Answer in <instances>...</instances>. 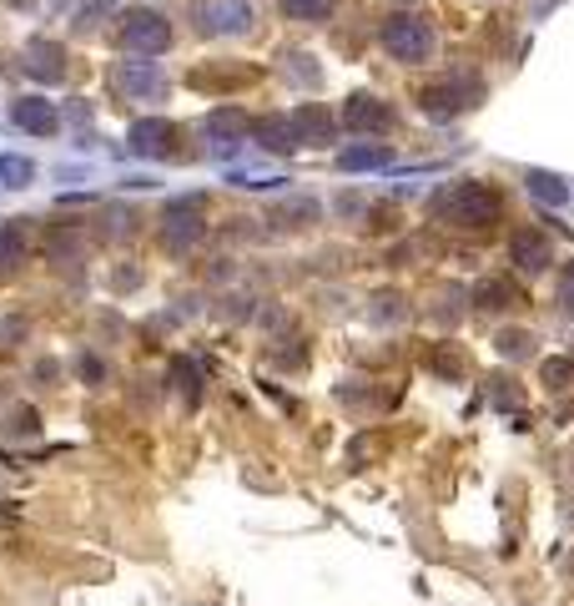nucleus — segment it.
Returning <instances> with one entry per match:
<instances>
[{
  "label": "nucleus",
  "instance_id": "obj_27",
  "mask_svg": "<svg viewBox=\"0 0 574 606\" xmlns=\"http://www.w3.org/2000/svg\"><path fill=\"white\" fill-rule=\"evenodd\" d=\"M530 188L540 192L544 202H564V198H570V188H564L560 177H550V172H530Z\"/></svg>",
  "mask_w": 574,
  "mask_h": 606
},
{
  "label": "nucleus",
  "instance_id": "obj_3",
  "mask_svg": "<svg viewBox=\"0 0 574 606\" xmlns=\"http://www.w3.org/2000/svg\"><path fill=\"white\" fill-rule=\"evenodd\" d=\"M202 238H207V202L197 198V192L167 202V212H162V248L167 254H192Z\"/></svg>",
  "mask_w": 574,
  "mask_h": 606
},
{
  "label": "nucleus",
  "instance_id": "obj_17",
  "mask_svg": "<svg viewBox=\"0 0 574 606\" xmlns=\"http://www.w3.org/2000/svg\"><path fill=\"white\" fill-rule=\"evenodd\" d=\"M21 264H26V232L16 222H0V274H11Z\"/></svg>",
  "mask_w": 574,
  "mask_h": 606
},
{
  "label": "nucleus",
  "instance_id": "obj_8",
  "mask_svg": "<svg viewBox=\"0 0 574 606\" xmlns=\"http://www.w3.org/2000/svg\"><path fill=\"white\" fill-rule=\"evenodd\" d=\"M127 147L137 157H152V162H162V157L177 152V127L167 117H137L127 132Z\"/></svg>",
  "mask_w": 574,
  "mask_h": 606
},
{
  "label": "nucleus",
  "instance_id": "obj_11",
  "mask_svg": "<svg viewBox=\"0 0 574 606\" xmlns=\"http://www.w3.org/2000/svg\"><path fill=\"white\" fill-rule=\"evenodd\" d=\"M343 127L348 132H389L393 127V107L379 97H369V91H358V97L343 101Z\"/></svg>",
  "mask_w": 574,
  "mask_h": 606
},
{
  "label": "nucleus",
  "instance_id": "obj_19",
  "mask_svg": "<svg viewBox=\"0 0 574 606\" xmlns=\"http://www.w3.org/2000/svg\"><path fill=\"white\" fill-rule=\"evenodd\" d=\"M540 379L550 395H574V359H544Z\"/></svg>",
  "mask_w": 574,
  "mask_h": 606
},
{
  "label": "nucleus",
  "instance_id": "obj_6",
  "mask_svg": "<svg viewBox=\"0 0 574 606\" xmlns=\"http://www.w3.org/2000/svg\"><path fill=\"white\" fill-rule=\"evenodd\" d=\"M192 21L202 36H242L252 31V6L248 0H197Z\"/></svg>",
  "mask_w": 574,
  "mask_h": 606
},
{
  "label": "nucleus",
  "instance_id": "obj_12",
  "mask_svg": "<svg viewBox=\"0 0 574 606\" xmlns=\"http://www.w3.org/2000/svg\"><path fill=\"white\" fill-rule=\"evenodd\" d=\"M510 258L524 268V274H544V268L554 264V248H550V238H544L540 228H520L514 232V242H510Z\"/></svg>",
  "mask_w": 574,
  "mask_h": 606
},
{
  "label": "nucleus",
  "instance_id": "obj_18",
  "mask_svg": "<svg viewBox=\"0 0 574 606\" xmlns=\"http://www.w3.org/2000/svg\"><path fill=\"white\" fill-rule=\"evenodd\" d=\"M383 162H389V147H348V152H338L343 172H369V167H383Z\"/></svg>",
  "mask_w": 574,
  "mask_h": 606
},
{
  "label": "nucleus",
  "instance_id": "obj_5",
  "mask_svg": "<svg viewBox=\"0 0 574 606\" xmlns=\"http://www.w3.org/2000/svg\"><path fill=\"white\" fill-rule=\"evenodd\" d=\"M479 97H484V81H479L474 71H454V77L434 81V87L423 91V111L434 121H449V117H459V111L479 107Z\"/></svg>",
  "mask_w": 574,
  "mask_h": 606
},
{
  "label": "nucleus",
  "instance_id": "obj_16",
  "mask_svg": "<svg viewBox=\"0 0 574 606\" xmlns=\"http://www.w3.org/2000/svg\"><path fill=\"white\" fill-rule=\"evenodd\" d=\"M474 304L479 309H510V304H520V288H514V278H484L474 288Z\"/></svg>",
  "mask_w": 574,
  "mask_h": 606
},
{
  "label": "nucleus",
  "instance_id": "obj_22",
  "mask_svg": "<svg viewBox=\"0 0 574 606\" xmlns=\"http://www.w3.org/2000/svg\"><path fill=\"white\" fill-rule=\"evenodd\" d=\"M36 430H41V419H36L31 405H16L11 415H6V440H31Z\"/></svg>",
  "mask_w": 574,
  "mask_h": 606
},
{
  "label": "nucleus",
  "instance_id": "obj_4",
  "mask_svg": "<svg viewBox=\"0 0 574 606\" xmlns=\"http://www.w3.org/2000/svg\"><path fill=\"white\" fill-rule=\"evenodd\" d=\"M383 51H389L393 61L419 67V61L434 56V26L419 21V16H389V21H383Z\"/></svg>",
  "mask_w": 574,
  "mask_h": 606
},
{
  "label": "nucleus",
  "instance_id": "obj_14",
  "mask_svg": "<svg viewBox=\"0 0 574 606\" xmlns=\"http://www.w3.org/2000/svg\"><path fill=\"white\" fill-rule=\"evenodd\" d=\"M252 137H258V147H268V152H293V147H298L293 117H262V121H252Z\"/></svg>",
  "mask_w": 574,
  "mask_h": 606
},
{
  "label": "nucleus",
  "instance_id": "obj_25",
  "mask_svg": "<svg viewBox=\"0 0 574 606\" xmlns=\"http://www.w3.org/2000/svg\"><path fill=\"white\" fill-rule=\"evenodd\" d=\"M373 304H379V309H373V319H379V324H403V319H409V309H403V294H379Z\"/></svg>",
  "mask_w": 574,
  "mask_h": 606
},
{
  "label": "nucleus",
  "instance_id": "obj_7",
  "mask_svg": "<svg viewBox=\"0 0 574 606\" xmlns=\"http://www.w3.org/2000/svg\"><path fill=\"white\" fill-rule=\"evenodd\" d=\"M111 87L127 101H162L167 97V77L157 71V61H121V67L111 71Z\"/></svg>",
  "mask_w": 574,
  "mask_h": 606
},
{
  "label": "nucleus",
  "instance_id": "obj_26",
  "mask_svg": "<svg viewBox=\"0 0 574 606\" xmlns=\"http://www.w3.org/2000/svg\"><path fill=\"white\" fill-rule=\"evenodd\" d=\"M499 354H504V359H524V354H530V334H524V329H504V334H499Z\"/></svg>",
  "mask_w": 574,
  "mask_h": 606
},
{
  "label": "nucleus",
  "instance_id": "obj_10",
  "mask_svg": "<svg viewBox=\"0 0 574 606\" xmlns=\"http://www.w3.org/2000/svg\"><path fill=\"white\" fill-rule=\"evenodd\" d=\"M6 117H11V127H21V132H31V137L61 132V111H56V101H46V97H16Z\"/></svg>",
  "mask_w": 574,
  "mask_h": 606
},
{
  "label": "nucleus",
  "instance_id": "obj_2",
  "mask_svg": "<svg viewBox=\"0 0 574 606\" xmlns=\"http://www.w3.org/2000/svg\"><path fill=\"white\" fill-rule=\"evenodd\" d=\"M177 41L172 21H167L162 11H152V6H137V11L121 16V51L131 56V61H152V56H167Z\"/></svg>",
  "mask_w": 574,
  "mask_h": 606
},
{
  "label": "nucleus",
  "instance_id": "obj_1",
  "mask_svg": "<svg viewBox=\"0 0 574 606\" xmlns=\"http://www.w3.org/2000/svg\"><path fill=\"white\" fill-rule=\"evenodd\" d=\"M429 218L449 222V228H489V222L504 218V198H499L489 182H449L429 198Z\"/></svg>",
  "mask_w": 574,
  "mask_h": 606
},
{
  "label": "nucleus",
  "instance_id": "obj_29",
  "mask_svg": "<svg viewBox=\"0 0 574 606\" xmlns=\"http://www.w3.org/2000/svg\"><path fill=\"white\" fill-rule=\"evenodd\" d=\"M560 309H564V314H574V264H564V268H560Z\"/></svg>",
  "mask_w": 574,
  "mask_h": 606
},
{
  "label": "nucleus",
  "instance_id": "obj_9",
  "mask_svg": "<svg viewBox=\"0 0 574 606\" xmlns=\"http://www.w3.org/2000/svg\"><path fill=\"white\" fill-rule=\"evenodd\" d=\"M21 71L31 81H41V87H51V81L66 77V46L51 41V36H31L21 51Z\"/></svg>",
  "mask_w": 574,
  "mask_h": 606
},
{
  "label": "nucleus",
  "instance_id": "obj_21",
  "mask_svg": "<svg viewBox=\"0 0 574 606\" xmlns=\"http://www.w3.org/2000/svg\"><path fill=\"white\" fill-rule=\"evenodd\" d=\"M31 177H36L31 157H16V152L0 157V182H6V188H31Z\"/></svg>",
  "mask_w": 574,
  "mask_h": 606
},
{
  "label": "nucleus",
  "instance_id": "obj_20",
  "mask_svg": "<svg viewBox=\"0 0 574 606\" xmlns=\"http://www.w3.org/2000/svg\"><path fill=\"white\" fill-rule=\"evenodd\" d=\"M278 6H282V16H293V21H328L338 0H278Z\"/></svg>",
  "mask_w": 574,
  "mask_h": 606
},
{
  "label": "nucleus",
  "instance_id": "obj_23",
  "mask_svg": "<svg viewBox=\"0 0 574 606\" xmlns=\"http://www.w3.org/2000/svg\"><path fill=\"white\" fill-rule=\"evenodd\" d=\"M429 369H434V375H444V379H464V354L459 349H449V344H439L434 354H429Z\"/></svg>",
  "mask_w": 574,
  "mask_h": 606
},
{
  "label": "nucleus",
  "instance_id": "obj_13",
  "mask_svg": "<svg viewBox=\"0 0 574 606\" xmlns=\"http://www.w3.org/2000/svg\"><path fill=\"white\" fill-rule=\"evenodd\" d=\"M333 111L328 107H318V101H303V107L293 111V132H298V147L303 142H313V147H323V142H333Z\"/></svg>",
  "mask_w": 574,
  "mask_h": 606
},
{
  "label": "nucleus",
  "instance_id": "obj_28",
  "mask_svg": "<svg viewBox=\"0 0 574 606\" xmlns=\"http://www.w3.org/2000/svg\"><path fill=\"white\" fill-rule=\"evenodd\" d=\"M77 375H81V385H107V359H97V354H81L77 359Z\"/></svg>",
  "mask_w": 574,
  "mask_h": 606
},
{
  "label": "nucleus",
  "instance_id": "obj_30",
  "mask_svg": "<svg viewBox=\"0 0 574 606\" xmlns=\"http://www.w3.org/2000/svg\"><path fill=\"white\" fill-rule=\"evenodd\" d=\"M6 6H26V0H6Z\"/></svg>",
  "mask_w": 574,
  "mask_h": 606
},
{
  "label": "nucleus",
  "instance_id": "obj_15",
  "mask_svg": "<svg viewBox=\"0 0 574 606\" xmlns=\"http://www.w3.org/2000/svg\"><path fill=\"white\" fill-rule=\"evenodd\" d=\"M207 132L218 137V142H242V137L252 132V121L242 107H218L212 117H207Z\"/></svg>",
  "mask_w": 574,
  "mask_h": 606
},
{
  "label": "nucleus",
  "instance_id": "obj_24",
  "mask_svg": "<svg viewBox=\"0 0 574 606\" xmlns=\"http://www.w3.org/2000/svg\"><path fill=\"white\" fill-rule=\"evenodd\" d=\"M172 385H182L187 405H197V399H202V369H197L192 359H177L172 364Z\"/></svg>",
  "mask_w": 574,
  "mask_h": 606
}]
</instances>
